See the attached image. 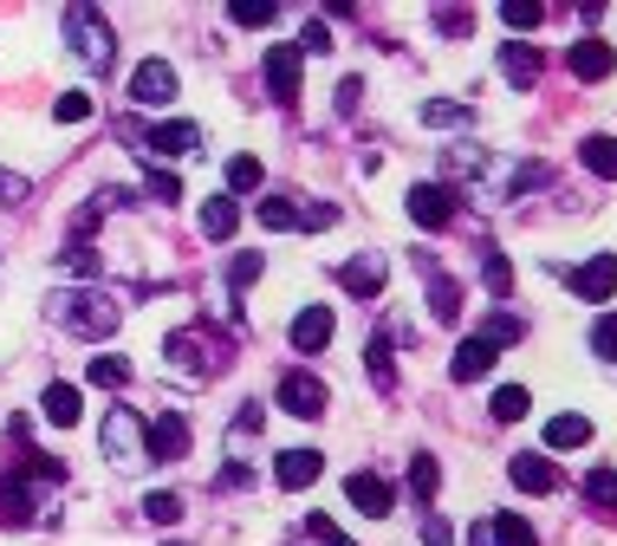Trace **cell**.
<instances>
[{"label": "cell", "instance_id": "cell-1", "mask_svg": "<svg viewBox=\"0 0 617 546\" xmlns=\"http://www.w3.org/2000/svg\"><path fill=\"white\" fill-rule=\"evenodd\" d=\"M118 319H124L118 299L98 293V286H85V293H53V326H66L71 339H111Z\"/></svg>", "mask_w": 617, "mask_h": 546}, {"label": "cell", "instance_id": "cell-2", "mask_svg": "<svg viewBox=\"0 0 617 546\" xmlns=\"http://www.w3.org/2000/svg\"><path fill=\"white\" fill-rule=\"evenodd\" d=\"M104 456H111V469H124V476H137L143 462H150V423H143L137 410H104Z\"/></svg>", "mask_w": 617, "mask_h": 546}, {"label": "cell", "instance_id": "cell-3", "mask_svg": "<svg viewBox=\"0 0 617 546\" xmlns=\"http://www.w3.org/2000/svg\"><path fill=\"white\" fill-rule=\"evenodd\" d=\"M66 40H71V53H78L91 72H111V26H104L98 7L71 0V7H66Z\"/></svg>", "mask_w": 617, "mask_h": 546}, {"label": "cell", "instance_id": "cell-4", "mask_svg": "<svg viewBox=\"0 0 617 546\" xmlns=\"http://www.w3.org/2000/svg\"><path fill=\"white\" fill-rule=\"evenodd\" d=\"M455 208H462V196L449 183H416L410 189V221H422V228H449Z\"/></svg>", "mask_w": 617, "mask_h": 546}, {"label": "cell", "instance_id": "cell-5", "mask_svg": "<svg viewBox=\"0 0 617 546\" xmlns=\"http://www.w3.org/2000/svg\"><path fill=\"white\" fill-rule=\"evenodd\" d=\"M469 546H540V540H533V527L520 514H487V521L469 527Z\"/></svg>", "mask_w": 617, "mask_h": 546}, {"label": "cell", "instance_id": "cell-6", "mask_svg": "<svg viewBox=\"0 0 617 546\" xmlns=\"http://www.w3.org/2000/svg\"><path fill=\"white\" fill-rule=\"evenodd\" d=\"M131 98H137V105H169V98H176V66H169V59H143V66L131 72Z\"/></svg>", "mask_w": 617, "mask_h": 546}, {"label": "cell", "instance_id": "cell-7", "mask_svg": "<svg viewBox=\"0 0 617 546\" xmlns=\"http://www.w3.org/2000/svg\"><path fill=\"white\" fill-rule=\"evenodd\" d=\"M572 293H579V299H592V306H605V299L617 293V254H592L585 267L572 273Z\"/></svg>", "mask_w": 617, "mask_h": 546}, {"label": "cell", "instance_id": "cell-8", "mask_svg": "<svg viewBox=\"0 0 617 546\" xmlns=\"http://www.w3.org/2000/svg\"><path fill=\"white\" fill-rule=\"evenodd\" d=\"M565 66H572V78H585V85H605L617 72V53L605 46V40H579L572 53H565Z\"/></svg>", "mask_w": 617, "mask_h": 546}, {"label": "cell", "instance_id": "cell-9", "mask_svg": "<svg viewBox=\"0 0 617 546\" xmlns=\"http://www.w3.org/2000/svg\"><path fill=\"white\" fill-rule=\"evenodd\" d=\"M507 476H514V488H527V494H559V488H565V476L552 469L547 456H514Z\"/></svg>", "mask_w": 617, "mask_h": 546}, {"label": "cell", "instance_id": "cell-10", "mask_svg": "<svg viewBox=\"0 0 617 546\" xmlns=\"http://www.w3.org/2000/svg\"><path fill=\"white\" fill-rule=\"evenodd\" d=\"M279 410H293V416H319V410H326V384L306 378V371L279 378Z\"/></svg>", "mask_w": 617, "mask_h": 546}, {"label": "cell", "instance_id": "cell-11", "mask_svg": "<svg viewBox=\"0 0 617 546\" xmlns=\"http://www.w3.org/2000/svg\"><path fill=\"white\" fill-rule=\"evenodd\" d=\"M267 91H274V105L299 98V46H274L267 53Z\"/></svg>", "mask_w": 617, "mask_h": 546}, {"label": "cell", "instance_id": "cell-12", "mask_svg": "<svg viewBox=\"0 0 617 546\" xmlns=\"http://www.w3.org/2000/svg\"><path fill=\"white\" fill-rule=\"evenodd\" d=\"M150 456L156 462H183L189 456V423L183 416H156L150 423Z\"/></svg>", "mask_w": 617, "mask_h": 546}, {"label": "cell", "instance_id": "cell-13", "mask_svg": "<svg viewBox=\"0 0 617 546\" xmlns=\"http://www.w3.org/2000/svg\"><path fill=\"white\" fill-rule=\"evenodd\" d=\"M319 449H279V462H274V481L279 488H312L319 481Z\"/></svg>", "mask_w": 617, "mask_h": 546}, {"label": "cell", "instance_id": "cell-14", "mask_svg": "<svg viewBox=\"0 0 617 546\" xmlns=\"http://www.w3.org/2000/svg\"><path fill=\"white\" fill-rule=\"evenodd\" d=\"M332 345V306H306L293 319V351H326Z\"/></svg>", "mask_w": 617, "mask_h": 546}, {"label": "cell", "instance_id": "cell-15", "mask_svg": "<svg viewBox=\"0 0 617 546\" xmlns=\"http://www.w3.org/2000/svg\"><path fill=\"white\" fill-rule=\"evenodd\" d=\"M487 364H494V345L462 339L455 345V358H449V378H455V384H475V378H487Z\"/></svg>", "mask_w": 617, "mask_h": 546}, {"label": "cell", "instance_id": "cell-16", "mask_svg": "<svg viewBox=\"0 0 617 546\" xmlns=\"http://www.w3.org/2000/svg\"><path fill=\"white\" fill-rule=\"evenodd\" d=\"M196 143H202V131H196L189 118H176V124H156V131H150V156H189Z\"/></svg>", "mask_w": 617, "mask_h": 546}, {"label": "cell", "instance_id": "cell-17", "mask_svg": "<svg viewBox=\"0 0 617 546\" xmlns=\"http://www.w3.org/2000/svg\"><path fill=\"white\" fill-rule=\"evenodd\" d=\"M344 293H357V299H371V293H384V261L377 254H357V261H344L339 267Z\"/></svg>", "mask_w": 617, "mask_h": 546}, {"label": "cell", "instance_id": "cell-18", "mask_svg": "<svg viewBox=\"0 0 617 546\" xmlns=\"http://www.w3.org/2000/svg\"><path fill=\"white\" fill-rule=\"evenodd\" d=\"M344 494H351V507H357V514H371V521H384V514H390V488H384L377 476H351V481H344Z\"/></svg>", "mask_w": 617, "mask_h": 546}, {"label": "cell", "instance_id": "cell-19", "mask_svg": "<svg viewBox=\"0 0 617 546\" xmlns=\"http://www.w3.org/2000/svg\"><path fill=\"white\" fill-rule=\"evenodd\" d=\"M500 78H507V85H533V78H540V53H533L527 40H507V46H500Z\"/></svg>", "mask_w": 617, "mask_h": 546}, {"label": "cell", "instance_id": "cell-20", "mask_svg": "<svg viewBox=\"0 0 617 546\" xmlns=\"http://www.w3.org/2000/svg\"><path fill=\"white\" fill-rule=\"evenodd\" d=\"M241 228V208H234V196H208L202 203V234L208 241H228Z\"/></svg>", "mask_w": 617, "mask_h": 546}, {"label": "cell", "instance_id": "cell-21", "mask_svg": "<svg viewBox=\"0 0 617 546\" xmlns=\"http://www.w3.org/2000/svg\"><path fill=\"white\" fill-rule=\"evenodd\" d=\"M585 443H592V423L579 410H565V416L547 423V449H585Z\"/></svg>", "mask_w": 617, "mask_h": 546}, {"label": "cell", "instance_id": "cell-22", "mask_svg": "<svg viewBox=\"0 0 617 546\" xmlns=\"http://www.w3.org/2000/svg\"><path fill=\"white\" fill-rule=\"evenodd\" d=\"M579 163H585L592 176L617 183V136H585V143H579Z\"/></svg>", "mask_w": 617, "mask_h": 546}, {"label": "cell", "instance_id": "cell-23", "mask_svg": "<svg viewBox=\"0 0 617 546\" xmlns=\"http://www.w3.org/2000/svg\"><path fill=\"white\" fill-rule=\"evenodd\" d=\"M40 410H46V423H53V429H71V423H78V391H71V384H46Z\"/></svg>", "mask_w": 617, "mask_h": 546}, {"label": "cell", "instance_id": "cell-24", "mask_svg": "<svg viewBox=\"0 0 617 546\" xmlns=\"http://www.w3.org/2000/svg\"><path fill=\"white\" fill-rule=\"evenodd\" d=\"M429 313H436L442 326H455V319H462V286L436 273V280H429Z\"/></svg>", "mask_w": 617, "mask_h": 546}, {"label": "cell", "instance_id": "cell-25", "mask_svg": "<svg viewBox=\"0 0 617 546\" xmlns=\"http://www.w3.org/2000/svg\"><path fill=\"white\" fill-rule=\"evenodd\" d=\"M85 378H91L98 391H118V384H131V358H118V351H98Z\"/></svg>", "mask_w": 617, "mask_h": 546}, {"label": "cell", "instance_id": "cell-26", "mask_svg": "<svg viewBox=\"0 0 617 546\" xmlns=\"http://www.w3.org/2000/svg\"><path fill=\"white\" fill-rule=\"evenodd\" d=\"M487 410H494V423H520V416L533 410V397H527V384H500Z\"/></svg>", "mask_w": 617, "mask_h": 546}, {"label": "cell", "instance_id": "cell-27", "mask_svg": "<svg viewBox=\"0 0 617 546\" xmlns=\"http://www.w3.org/2000/svg\"><path fill=\"white\" fill-rule=\"evenodd\" d=\"M585 501H592L598 514H617V469H592V476H585Z\"/></svg>", "mask_w": 617, "mask_h": 546}, {"label": "cell", "instance_id": "cell-28", "mask_svg": "<svg viewBox=\"0 0 617 546\" xmlns=\"http://www.w3.org/2000/svg\"><path fill=\"white\" fill-rule=\"evenodd\" d=\"M169 364H176V371H208L202 339H196V332H176V339H169Z\"/></svg>", "mask_w": 617, "mask_h": 546}, {"label": "cell", "instance_id": "cell-29", "mask_svg": "<svg viewBox=\"0 0 617 546\" xmlns=\"http://www.w3.org/2000/svg\"><path fill=\"white\" fill-rule=\"evenodd\" d=\"M500 20H507L514 33H533V26L547 20V7H540V0H507V7H500Z\"/></svg>", "mask_w": 617, "mask_h": 546}, {"label": "cell", "instance_id": "cell-30", "mask_svg": "<svg viewBox=\"0 0 617 546\" xmlns=\"http://www.w3.org/2000/svg\"><path fill=\"white\" fill-rule=\"evenodd\" d=\"M228 189H234V196L261 189V156H228Z\"/></svg>", "mask_w": 617, "mask_h": 546}, {"label": "cell", "instance_id": "cell-31", "mask_svg": "<svg viewBox=\"0 0 617 546\" xmlns=\"http://www.w3.org/2000/svg\"><path fill=\"white\" fill-rule=\"evenodd\" d=\"M436 481H442V476H436V456H416V462H410V494L422 501V507L436 501Z\"/></svg>", "mask_w": 617, "mask_h": 546}, {"label": "cell", "instance_id": "cell-32", "mask_svg": "<svg viewBox=\"0 0 617 546\" xmlns=\"http://www.w3.org/2000/svg\"><path fill=\"white\" fill-rule=\"evenodd\" d=\"M520 332H527V326H520V319H514V313H494V319H487V326H481L475 339H487V345H494V351H500V345H514V339H520Z\"/></svg>", "mask_w": 617, "mask_h": 546}, {"label": "cell", "instance_id": "cell-33", "mask_svg": "<svg viewBox=\"0 0 617 546\" xmlns=\"http://www.w3.org/2000/svg\"><path fill=\"white\" fill-rule=\"evenodd\" d=\"M228 13H234V26H274V0H234V7H228Z\"/></svg>", "mask_w": 617, "mask_h": 546}, {"label": "cell", "instance_id": "cell-34", "mask_svg": "<svg viewBox=\"0 0 617 546\" xmlns=\"http://www.w3.org/2000/svg\"><path fill=\"white\" fill-rule=\"evenodd\" d=\"M422 124H436V131H449V124H469V105H449V98H436V105H422Z\"/></svg>", "mask_w": 617, "mask_h": 546}, {"label": "cell", "instance_id": "cell-35", "mask_svg": "<svg viewBox=\"0 0 617 546\" xmlns=\"http://www.w3.org/2000/svg\"><path fill=\"white\" fill-rule=\"evenodd\" d=\"M364 358H371V378H377V391H390V384H397V378H390V339L377 332V339H371V351H364Z\"/></svg>", "mask_w": 617, "mask_h": 546}, {"label": "cell", "instance_id": "cell-36", "mask_svg": "<svg viewBox=\"0 0 617 546\" xmlns=\"http://www.w3.org/2000/svg\"><path fill=\"white\" fill-rule=\"evenodd\" d=\"M261 228H299V208L286 203V196H267L261 203Z\"/></svg>", "mask_w": 617, "mask_h": 546}, {"label": "cell", "instance_id": "cell-37", "mask_svg": "<svg viewBox=\"0 0 617 546\" xmlns=\"http://www.w3.org/2000/svg\"><path fill=\"white\" fill-rule=\"evenodd\" d=\"M592 351H598L605 364H617V313H605V319L592 326Z\"/></svg>", "mask_w": 617, "mask_h": 546}, {"label": "cell", "instance_id": "cell-38", "mask_svg": "<svg viewBox=\"0 0 617 546\" xmlns=\"http://www.w3.org/2000/svg\"><path fill=\"white\" fill-rule=\"evenodd\" d=\"M53 118H59V124H85V118H91V98H85V91H66V98L53 105Z\"/></svg>", "mask_w": 617, "mask_h": 546}, {"label": "cell", "instance_id": "cell-39", "mask_svg": "<svg viewBox=\"0 0 617 546\" xmlns=\"http://www.w3.org/2000/svg\"><path fill=\"white\" fill-rule=\"evenodd\" d=\"M254 280H261V254H241V261L228 267V286H234V293H247Z\"/></svg>", "mask_w": 617, "mask_h": 546}, {"label": "cell", "instance_id": "cell-40", "mask_svg": "<svg viewBox=\"0 0 617 546\" xmlns=\"http://www.w3.org/2000/svg\"><path fill=\"white\" fill-rule=\"evenodd\" d=\"M306 53H332V33H326L319 20H306V26H299V59H306Z\"/></svg>", "mask_w": 617, "mask_h": 546}, {"label": "cell", "instance_id": "cell-41", "mask_svg": "<svg viewBox=\"0 0 617 546\" xmlns=\"http://www.w3.org/2000/svg\"><path fill=\"white\" fill-rule=\"evenodd\" d=\"M143 514H150V521H163V527H169V521H176V514H183V494H150V501H143Z\"/></svg>", "mask_w": 617, "mask_h": 546}, {"label": "cell", "instance_id": "cell-42", "mask_svg": "<svg viewBox=\"0 0 617 546\" xmlns=\"http://www.w3.org/2000/svg\"><path fill=\"white\" fill-rule=\"evenodd\" d=\"M487 293H514V267H507V261H500V254H487Z\"/></svg>", "mask_w": 617, "mask_h": 546}, {"label": "cell", "instance_id": "cell-43", "mask_svg": "<svg viewBox=\"0 0 617 546\" xmlns=\"http://www.w3.org/2000/svg\"><path fill=\"white\" fill-rule=\"evenodd\" d=\"M59 267H66V273H98V254L78 241V248H66V254H59Z\"/></svg>", "mask_w": 617, "mask_h": 546}, {"label": "cell", "instance_id": "cell-44", "mask_svg": "<svg viewBox=\"0 0 617 546\" xmlns=\"http://www.w3.org/2000/svg\"><path fill=\"white\" fill-rule=\"evenodd\" d=\"M339 221V208L332 203H312V208H299V228H332Z\"/></svg>", "mask_w": 617, "mask_h": 546}, {"label": "cell", "instance_id": "cell-45", "mask_svg": "<svg viewBox=\"0 0 617 546\" xmlns=\"http://www.w3.org/2000/svg\"><path fill=\"white\" fill-rule=\"evenodd\" d=\"M150 196H156V203H176V196H183V183H176L169 170H156V176H150Z\"/></svg>", "mask_w": 617, "mask_h": 546}, {"label": "cell", "instance_id": "cell-46", "mask_svg": "<svg viewBox=\"0 0 617 546\" xmlns=\"http://www.w3.org/2000/svg\"><path fill=\"white\" fill-rule=\"evenodd\" d=\"M26 196V176H13V170H0V203H20Z\"/></svg>", "mask_w": 617, "mask_h": 546}, {"label": "cell", "instance_id": "cell-47", "mask_svg": "<svg viewBox=\"0 0 617 546\" xmlns=\"http://www.w3.org/2000/svg\"><path fill=\"white\" fill-rule=\"evenodd\" d=\"M422 540H429V546H449V521H436V514H429V521H422Z\"/></svg>", "mask_w": 617, "mask_h": 546}, {"label": "cell", "instance_id": "cell-48", "mask_svg": "<svg viewBox=\"0 0 617 546\" xmlns=\"http://www.w3.org/2000/svg\"><path fill=\"white\" fill-rule=\"evenodd\" d=\"M436 20H442V33H469L475 26V13H436Z\"/></svg>", "mask_w": 617, "mask_h": 546}, {"label": "cell", "instance_id": "cell-49", "mask_svg": "<svg viewBox=\"0 0 617 546\" xmlns=\"http://www.w3.org/2000/svg\"><path fill=\"white\" fill-rule=\"evenodd\" d=\"M357 91H364V85H357V78H344V85H339V111H357Z\"/></svg>", "mask_w": 617, "mask_h": 546}]
</instances>
